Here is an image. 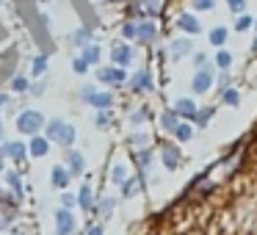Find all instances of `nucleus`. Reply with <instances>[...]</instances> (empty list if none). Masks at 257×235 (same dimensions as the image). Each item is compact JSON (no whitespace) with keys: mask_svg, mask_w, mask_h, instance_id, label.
<instances>
[{"mask_svg":"<svg viewBox=\"0 0 257 235\" xmlns=\"http://www.w3.org/2000/svg\"><path fill=\"white\" fill-rule=\"evenodd\" d=\"M80 100L89 102V105L97 108V111H108V108L113 105V94H111V91H97L94 86H83V89H80Z\"/></svg>","mask_w":257,"mask_h":235,"instance_id":"obj_1","label":"nucleus"},{"mask_svg":"<svg viewBox=\"0 0 257 235\" xmlns=\"http://www.w3.org/2000/svg\"><path fill=\"white\" fill-rule=\"evenodd\" d=\"M42 128H45V116L39 111H23L17 116V130L25 136H39Z\"/></svg>","mask_w":257,"mask_h":235,"instance_id":"obj_2","label":"nucleus"},{"mask_svg":"<svg viewBox=\"0 0 257 235\" xmlns=\"http://www.w3.org/2000/svg\"><path fill=\"white\" fill-rule=\"evenodd\" d=\"M213 89V64H205L202 69H196L191 78V91L194 94H207Z\"/></svg>","mask_w":257,"mask_h":235,"instance_id":"obj_3","label":"nucleus"},{"mask_svg":"<svg viewBox=\"0 0 257 235\" xmlns=\"http://www.w3.org/2000/svg\"><path fill=\"white\" fill-rule=\"evenodd\" d=\"M97 80L105 86H122L127 80V72L122 67H100L97 69Z\"/></svg>","mask_w":257,"mask_h":235,"instance_id":"obj_4","label":"nucleus"},{"mask_svg":"<svg viewBox=\"0 0 257 235\" xmlns=\"http://www.w3.org/2000/svg\"><path fill=\"white\" fill-rule=\"evenodd\" d=\"M75 216L72 210H67V207H58L56 210V235H72L75 232Z\"/></svg>","mask_w":257,"mask_h":235,"instance_id":"obj_5","label":"nucleus"},{"mask_svg":"<svg viewBox=\"0 0 257 235\" xmlns=\"http://www.w3.org/2000/svg\"><path fill=\"white\" fill-rule=\"evenodd\" d=\"M155 89V83H152V75L150 69H139V72L130 78V91H136V94H147V91Z\"/></svg>","mask_w":257,"mask_h":235,"instance_id":"obj_6","label":"nucleus"},{"mask_svg":"<svg viewBox=\"0 0 257 235\" xmlns=\"http://www.w3.org/2000/svg\"><path fill=\"white\" fill-rule=\"evenodd\" d=\"M111 61H113V67H122V69H124L130 61H133V47L116 42V45L111 47Z\"/></svg>","mask_w":257,"mask_h":235,"instance_id":"obj_7","label":"nucleus"},{"mask_svg":"<svg viewBox=\"0 0 257 235\" xmlns=\"http://www.w3.org/2000/svg\"><path fill=\"white\" fill-rule=\"evenodd\" d=\"M196 102L191 100V97H180L177 102H174V113H177L180 119H188V122H194V116H196Z\"/></svg>","mask_w":257,"mask_h":235,"instance_id":"obj_8","label":"nucleus"},{"mask_svg":"<svg viewBox=\"0 0 257 235\" xmlns=\"http://www.w3.org/2000/svg\"><path fill=\"white\" fill-rule=\"evenodd\" d=\"M155 36H158V25L152 23V20H141V23H136V39H139V42L150 45Z\"/></svg>","mask_w":257,"mask_h":235,"instance_id":"obj_9","label":"nucleus"},{"mask_svg":"<svg viewBox=\"0 0 257 235\" xmlns=\"http://www.w3.org/2000/svg\"><path fill=\"white\" fill-rule=\"evenodd\" d=\"M0 155H3V158H12V161H25V155H28V147H25L23 141H9V144L0 147Z\"/></svg>","mask_w":257,"mask_h":235,"instance_id":"obj_10","label":"nucleus"},{"mask_svg":"<svg viewBox=\"0 0 257 235\" xmlns=\"http://www.w3.org/2000/svg\"><path fill=\"white\" fill-rule=\"evenodd\" d=\"M161 161H163V166H166L169 172H174V169L180 166V150L174 144H166L161 150Z\"/></svg>","mask_w":257,"mask_h":235,"instance_id":"obj_11","label":"nucleus"},{"mask_svg":"<svg viewBox=\"0 0 257 235\" xmlns=\"http://www.w3.org/2000/svg\"><path fill=\"white\" fill-rule=\"evenodd\" d=\"M67 169H69V174H83L86 161L78 150H67Z\"/></svg>","mask_w":257,"mask_h":235,"instance_id":"obj_12","label":"nucleus"},{"mask_svg":"<svg viewBox=\"0 0 257 235\" xmlns=\"http://www.w3.org/2000/svg\"><path fill=\"white\" fill-rule=\"evenodd\" d=\"M191 50H194V42H191V39H174L172 45H169V53H172L174 61L183 58V56H188Z\"/></svg>","mask_w":257,"mask_h":235,"instance_id":"obj_13","label":"nucleus"},{"mask_svg":"<svg viewBox=\"0 0 257 235\" xmlns=\"http://www.w3.org/2000/svg\"><path fill=\"white\" fill-rule=\"evenodd\" d=\"M28 152L34 158H45L47 152H50V141H47L45 136H34V139H31V144H28Z\"/></svg>","mask_w":257,"mask_h":235,"instance_id":"obj_14","label":"nucleus"},{"mask_svg":"<svg viewBox=\"0 0 257 235\" xmlns=\"http://www.w3.org/2000/svg\"><path fill=\"white\" fill-rule=\"evenodd\" d=\"M177 25L185 31V34H191V36H196L202 31V25H199V20L194 17V14H180V20H177Z\"/></svg>","mask_w":257,"mask_h":235,"instance_id":"obj_15","label":"nucleus"},{"mask_svg":"<svg viewBox=\"0 0 257 235\" xmlns=\"http://www.w3.org/2000/svg\"><path fill=\"white\" fill-rule=\"evenodd\" d=\"M69 180H72V174H69V169H67V166H56V169H53L50 183L56 185V188H67Z\"/></svg>","mask_w":257,"mask_h":235,"instance_id":"obj_16","label":"nucleus"},{"mask_svg":"<svg viewBox=\"0 0 257 235\" xmlns=\"http://www.w3.org/2000/svg\"><path fill=\"white\" fill-rule=\"evenodd\" d=\"M78 205L83 207V210H94L97 199H94V191H91V185H89V183H86L83 188H80V194H78Z\"/></svg>","mask_w":257,"mask_h":235,"instance_id":"obj_17","label":"nucleus"},{"mask_svg":"<svg viewBox=\"0 0 257 235\" xmlns=\"http://www.w3.org/2000/svg\"><path fill=\"white\" fill-rule=\"evenodd\" d=\"M69 42H72L75 47H86V45H91V28H89V25L78 28L72 36H69Z\"/></svg>","mask_w":257,"mask_h":235,"instance_id":"obj_18","label":"nucleus"},{"mask_svg":"<svg viewBox=\"0 0 257 235\" xmlns=\"http://www.w3.org/2000/svg\"><path fill=\"white\" fill-rule=\"evenodd\" d=\"M113 207H116V199H113V196H102V199L94 205V213H100L102 218H108L113 213Z\"/></svg>","mask_w":257,"mask_h":235,"instance_id":"obj_19","label":"nucleus"},{"mask_svg":"<svg viewBox=\"0 0 257 235\" xmlns=\"http://www.w3.org/2000/svg\"><path fill=\"white\" fill-rule=\"evenodd\" d=\"M136 163H139V169H141V174L147 172V169L152 166V152H150V147H144V150H136Z\"/></svg>","mask_w":257,"mask_h":235,"instance_id":"obj_20","label":"nucleus"},{"mask_svg":"<svg viewBox=\"0 0 257 235\" xmlns=\"http://www.w3.org/2000/svg\"><path fill=\"white\" fill-rule=\"evenodd\" d=\"M177 125H180V116L174 113V108H172V111H163V113H161V128H163V130L174 133V128H177Z\"/></svg>","mask_w":257,"mask_h":235,"instance_id":"obj_21","label":"nucleus"},{"mask_svg":"<svg viewBox=\"0 0 257 235\" xmlns=\"http://www.w3.org/2000/svg\"><path fill=\"white\" fill-rule=\"evenodd\" d=\"M141 185H144V177H127L122 185V196H133L141 191Z\"/></svg>","mask_w":257,"mask_h":235,"instance_id":"obj_22","label":"nucleus"},{"mask_svg":"<svg viewBox=\"0 0 257 235\" xmlns=\"http://www.w3.org/2000/svg\"><path fill=\"white\" fill-rule=\"evenodd\" d=\"M127 177H130V174H127V166H124V163H116V166L111 169V183L119 185V188L124 185V180H127Z\"/></svg>","mask_w":257,"mask_h":235,"instance_id":"obj_23","label":"nucleus"},{"mask_svg":"<svg viewBox=\"0 0 257 235\" xmlns=\"http://www.w3.org/2000/svg\"><path fill=\"white\" fill-rule=\"evenodd\" d=\"M100 56H102L100 45H94V42L83 47V58H86V64H89V67H91V64H100Z\"/></svg>","mask_w":257,"mask_h":235,"instance_id":"obj_24","label":"nucleus"},{"mask_svg":"<svg viewBox=\"0 0 257 235\" xmlns=\"http://www.w3.org/2000/svg\"><path fill=\"white\" fill-rule=\"evenodd\" d=\"M61 128H64V119H50V122H47L45 139H47V141H58V136H61Z\"/></svg>","mask_w":257,"mask_h":235,"instance_id":"obj_25","label":"nucleus"},{"mask_svg":"<svg viewBox=\"0 0 257 235\" xmlns=\"http://www.w3.org/2000/svg\"><path fill=\"white\" fill-rule=\"evenodd\" d=\"M75 136H78V133H75V128H72V125H67V122H64L61 136H58V144H64V147L69 150V147L75 144Z\"/></svg>","mask_w":257,"mask_h":235,"instance_id":"obj_26","label":"nucleus"},{"mask_svg":"<svg viewBox=\"0 0 257 235\" xmlns=\"http://www.w3.org/2000/svg\"><path fill=\"white\" fill-rule=\"evenodd\" d=\"M227 36H229V31L218 25V28L210 31V45H213V47H224V45H227Z\"/></svg>","mask_w":257,"mask_h":235,"instance_id":"obj_27","label":"nucleus"},{"mask_svg":"<svg viewBox=\"0 0 257 235\" xmlns=\"http://www.w3.org/2000/svg\"><path fill=\"white\" fill-rule=\"evenodd\" d=\"M172 136H174L177 141H191V139H194V128H191L188 122H180L177 128H174Z\"/></svg>","mask_w":257,"mask_h":235,"instance_id":"obj_28","label":"nucleus"},{"mask_svg":"<svg viewBox=\"0 0 257 235\" xmlns=\"http://www.w3.org/2000/svg\"><path fill=\"white\" fill-rule=\"evenodd\" d=\"M216 67L221 69V72H227V69L232 67V53H227V50H218V53H216Z\"/></svg>","mask_w":257,"mask_h":235,"instance_id":"obj_29","label":"nucleus"},{"mask_svg":"<svg viewBox=\"0 0 257 235\" xmlns=\"http://www.w3.org/2000/svg\"><path fill=\"white\" fill-rule=\"evenodd\" d=\"M221 100L227 102V105H232V108H235V105L240 102V91L235 89V86H229V89H224V91H221Z\"/></svg>","mask_w":257,"mask_h":235,"instance_id":"obj_30","label":"nucleus"},{"mask_svg":"<svg viewBox=\"0 0 257 235\" xmlns=\"http://www.w3.org/2000/svg\"><path fill=\"white\" fill-rule=\"evenodd\" d=\"M12 89L17 91V94H23V91H28V89H31V80L25 78V75H14V80H12Z\"/></svg>","mask_w":257,"mask_h":235,"instance_id":"obj_31","label":"nucleus"},{"mask_svg":"<svg viewBox=\"0 0 257 235\" xmlns=\"http://www.w3.org/2000/svg\"><path fill=\"white\" fill-rule=\"evenodd\" d=\"M6 183L14 188V194L23 196V183H20V174L17 172H6Z\"/></svg>","mask_w":257,"mask_h":235,"instance_id":"obj_32","label":"nucleus"},{"mask_svg":"<svg viewBox=\"0 0 257 235\" xmlns=\"http://www.w3.org/2000/svg\"><path fill=\"white\" fill-rule=\"evenodd\" d=\"M251 25H254V20H251L249 14H240V17L235 20V31H238V34H243V31H249Z\"/></svg>","mask_w":257,"mask_h":235,"instance_id":"obj_33","label":"nucleus"},{"mask_svg":"<svg viewBox=\"0 0 257 235\" xmlns=\"http://www.w3.org/2000/svg\"><path fill=\"white\" fill-rule=\"evenodd\" d=\"M210 116H213V108H199V111H196V116H194V122L199 125V128H205V125L210 122Z\"/></svg>","mask_w":257,"mask_h":235,"instance_id":"obj_34","label":"nucleus"},{"mask_svg":"<svg viewBox=\"0 0 257 235\" xmlns=\"http://www.w3.org/2000/svg\"><path fill=\"white\" fill-rule=\"evenodd\" d=\"M130 144H133L136 150H144V147L150 144V136H147V133H133V136H130Z\"/></svg>","mask_w":257,"mask_h":235,"instance_id":"obj_35","label":"nucleus"},{"mask_svg":"<svg viewBox=\"0 0 257 235\" xmlns=\"http://www.w3.org/2000/svg\"><path fill=\"white\" fill-rule=\"evenodd\" d=\"M147 116H150V113H147V108H139V111L130 113V125H144Z\"/></svg>","mask_w":257,"mask_h":235,"instance_id":"obj_36","label":"nucleus"},{"mask_svg":"<svg viewBox=\"0 0 257 235\" xmlns=\"http://www.w3.org/2000/svg\"><path fill=\"white\" fill-rule=\"evenodd\" d=\"M94 125H97V128H108V125H111V108H108V111H100V113H97Z\"/></svg>","mask_w":257,"mask_h":235,"instance_id":"obj_37","label":"nucleus"},{"mask_svg":"<svg viewBox=\"0 0 257 235\" xmlns=\"http://www.w3.org/2000/svg\"><path fill=\"white\" fill-rule=\"evenodd\" d=\"M72 69H75L78 75H86V72H89V64H86V58H83V56H78V58L72 61Z\"/></svg>","mask_w":257,"mask_h":235,"instance_id":"obj_38","label":"nucleus"},{"mask_svg":"<svg viewBox=\"0 0 257 235\" xmlns=\"http://www.w3.org/2000/svg\"><path fill=\"white\" fill-rule=\"evenodd\" d=\"M227 6L232 14H243L246 12V0H227Z\"/></svg>","mask_w":257,"mask_h":235,"instance_id":"obj_39","label":"nucleus"},{"mask_svg":"<svg viewBox=\"0 0 257 235\" xmlns=\"http://www.w3.org/2000/svg\"><path fill=\"white\" fill-rule=\"evenodd\" d=\"M47 69V56H36L34 58V75H42Z\"/></svg>","mask_w":257,"mask_h":235,"instance_id":"obj_40","label":"nucleus"},{"mask_svg":"<svg viewBox=\"0 0 257 235\" xmlns=\"http://www.w3.org/2000/svg\"><path fill=\"white\" fill-rule=\"evenodd\" d=\"M216 6V0H194V9L196 12H210Z\"/></svg>","mask_w":257,"mask_h":235,"instance_id":"obj_41","label":"nucleus"},{"mask_svg":"<svg viewBox=\"0 0 257 235\" xmlns=\"http://www.w3.org/2000/svg\"><path fill=\"white\" fill-rule=\"evenodd\" d=\"M75 205H78V196H72V194H61V207H67V210H72Z\"/></svg>","mask_w":257,"mask_h":235,"instance_id":"obj_42","label":"nucleus"},{"mask_svg":"<svg viewBox=\"0 0 257 235\" xmlns=\"http://www.w3.org/2000/svg\"><path fill=\"white\" fill-rule=\"evenodd\" d=\"M122 36L124 39H136V23H124L122 25Z\"/></svg>","mask_w":257,"mask_h":235,"instance_id":"obj_43","label":"nucleus"},{"mask_svg":"<svg viewBox=\"0 0 257 235\" xmlns=\"http://www.w3.org/2000/svg\"><path fill=\"white\" fill-rule=\"evenodd\" d=\"M194 64H196V69H202V67L207 64V56H205V53H196V56H194Z\"/></svg>","mask_w":257,"mask_h":235,"instance_id":"obj_44","label":"nucleus"},{"mask_svg":"<svg viewBox=\"0 0 257 235\" xmlns=\"http://www.w3.org/2000/svg\"><path fill=\"white\" fill-rule=\"evenodd\" d=\"M105 229H102V224H91L89 229H86V235H102Z\"/></svg>","mask_w":257,"mask_h":235,"instance_id":"obj_45","label":"nucleus"},{"mask_svg":"<svg viewBox=\"0 0 257 235\" xmlns=\"http://www.w3.org/2000/svg\"><path fill=\"white\" fill-rule=\"evenodd\" d=\"M218 86H221V91H224V89H229V75H227V72H224L221 78H218Z\"/></svg>","mask_w":257,"mask_h":235,"instance_id":"obj_46","label":"nucleus"},{"mask_svg":"<svg viewBox=\"0 0 257 235\" xmlns=\"http://www.w3.org/2000/svg\"><path fill=\"white\" fill-rule=\"evenodd\" d=\"M6 102H9V97H6V94H0V108L6 105Z\"/></svg>","mask_w":257,"mask_h":235,"instance_id":"obj_47","label":"nucleus"},{"mask_svg":"<svg viewBox=\"0 0 257 235\" xmlns=\"http://www.w3.org/2000/svg\"><path fill=\"white\" fill-rule=\"evenodd\" d=\"M36 3H50V0H36Z\"/></svg>","mask_w":257,"mask_h":235,"instance_id":"obj_48","label":"nucleus"},{"mask_svg":"<svg viewBox=\"0 0 257 235\" xmlns=\"http://www.w3.org/2000/svg\"><path fill=\"white\" fill-rule=\"evenodd\" d=\"M0 141H3V133H0Z\"/></svg>","mask_w":257,"mask_h":235,"instance_id":"obj_49","label":"nucleus"},{"mask_svg":"<svg viewBox=\"0 0 257 235\" xmlns=\"http://www.w3.org/2000/svg\"><path fill=\"white\" fill-rule=\"evenodd\" d=\"M0 6H3V0H0Z\"/></svg>","mask_w":257,"mask_h":235,"instance_id":"obj_50","label":"nucleus"}]
</instances>
